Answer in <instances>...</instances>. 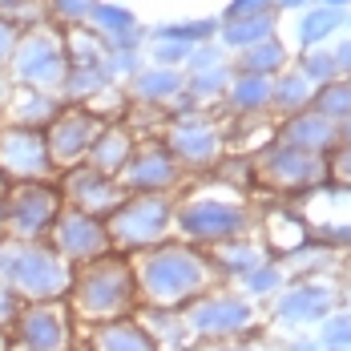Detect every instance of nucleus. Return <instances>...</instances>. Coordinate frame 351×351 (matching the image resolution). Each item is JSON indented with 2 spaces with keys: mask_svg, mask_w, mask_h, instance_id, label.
Instances as JSON below:
<instances>
[{
  "mask_svg": "<svg viewBox=\"0 0 351 351\" xmlns=\"http://www.w3.org/2000/svg\"><path fill=\"white\" fill-rule=\"evenodd\" d=\"M97 351H154V343L134 323H109L97 331Z\"/></svg>",
  "mask_w": 351,
  "mask_h": 351,
  "instance_id": "obj_6",
  "label": "nucleus"
},
{
  "mask_svg": "<svg viewBox=\"0 0 351 351\" xmlns=\"http://www.w3.org/2000/svg\"><path fill=\"white\" fill-rule=\"evenodd\" d=\"M327 307H331V295H327V291H319V287H299V291H291L279 303V315L295 319V323H307V319H319Z\"/></svg>",
  "mask_w": 351,
  "mask_h": 351,
  "instance_id": "obj_4",
  "label": "nucleus"
},
{
  "mask_svg": "<svg viewBox=\"0 0 351 351\" xmlns=\"http://www.w3.org/2000/svg\"><path fill=\"white\" fill-rule=\"evenodd\" d=\"M141 287L154 303H178L206 287V267L186 250H162L141 267Z\"/></svg>",
  "mask_w": 351,
  "mask_h": 351,
  "instance_id": "obj_1",
  "label": "nucleus"
},
{
  "mask_svg": "<svg viewBox=\"0 0 351 351\" xmlns=\"http://www.w3.org/2000/svg\"><path fill=\"white\" fill-rule=\"evenodd\" d=\"M125 303H130V275L125 271L106 267V271L89 275L81 287V307L89 315H117V311H125Z\"/></svg>",
  "mask_w": 351,
  "mask_h": 351,
  "instance_id": "obj_2",
  "label": "nucleus"
},
{
  "mask_svg": "<svg viewBox=\"0 0 351 351\" xmlns=\"http://www.w3.org/2000/svg\"><path fill=\"white\" fill-rule=\"evenodd\" d=\"M25 343L33 351H61L65 348V323L53 311H40L25 323Z\"/></svg>",
  "mask_w": 351,
  "mask_h": 351,
  "instance_id": "obj_5",
  "label": "nucleus"
},
{
  "mask_svg": "<svg viewBox=\"0 0 351 351\" xmlns=\"http://www.w3.org/2000/svg\"><path fill=\"white\" fill-rule=\"evenodd\" d=\"M327 343L331 348H351V315H339L327 323Z\"/></svg>",
  "mask_w": 351,
  "mask_h": 351,
  "instance_id": "obj_7",
  "label": "nucleus"
},
{
  "mask_svg": "<svg viewBox=\"0 0 351 351\" xmlns=\"http://www.w3.org/2000/svg\"><path fill=\"white\" fill-rule=\"evenodd\" d=\"M226 351H230V348H226ZM234 351H254V348H234Z\"/></svg>",
  "mask_w": 351,
  "mask_h": 351,
  "instance_id": "obj_8",
  "label": "nucleus"
},
{
  "mask_svg": "<svg viewBox=\"0 0 351 351\" xmlns=\"http://www.w3.org/2000/svg\"><path fill=\"white\" fill-rule=\"evenodd\" d=\"M190 327L202 335H234L250 327V307L239 299H206L190 311Z\"/></svg>",
  "mask_w": 351,
  "mask_h": 351,
  "instance_id": "obj_3",
  "label": "nucleus"
}]
</instances>
